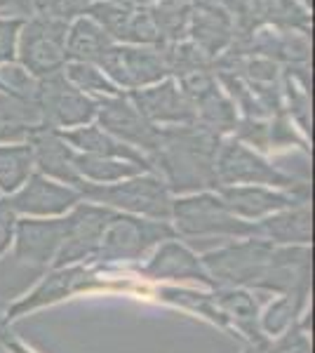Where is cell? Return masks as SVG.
I'll return each mask as SVG.
<instances>
[{
  "instance_id": "obj_1",
  "label": "cell",
  "mask_w": 315,
  "mask_h": 353,
  "mask_svg": "<svg viewBox=\"0 0 315 353\" xmlns=\"http://www.w3.org/2000/svg\"><path fill=\"white\" fill-rule=\"evenodd\" d=\"M223 137L212 134L200 125L163 128L158 149L148 156L153 172L167 184L170 193H203L219 189L216 151Z\"/></svg>"
},
{
  "instance_id": "obj_2",
  "label": "cell",
  "mask_w": 315,
  "mask_h": 353,
  "mask_svg": "<svg viewBox=\"0 0 315 353\" xmlns=\"http://www.w3.org/2000/svg\"><path fill=\"white\" fill-rule=\"evenodd\" d=\"M78 191L83 201L104 205L123 214L156 221H167L172 217V193L156 172H141L116 184L80 181Z\"/></svg>"
},
{
  "instance_id": "obj_3",
  "label": "cell",
  "mask_w": 315,
  "mask_h": 353,
  "mask_svg": "<svg viewBox=\"0 0 315 353\" xmlns=\"http://www.w3.org/2000/svg\"><path fill=\"white\" fill-rule=\"evenodd\" d=\"M174 233L181 236H221V238H252L254 224L236 217L216 193L203 191L172 201Z\"/></svg>"
},
{
  "instance_id": "obj_4",
  "label": "cell",
  "mask_w": 315,
  "mask_h": 353,
  "mask_svg": "<svg viewBox=\"0 0 315 353\" xmlns=\"http://www.w3.org/2000/svg\"><path fill=\"white\" fill-rule=\"evenodd\" d=\"M176 233L167 221L144 219L134 214H116L104 231L99 250L92 257L94 264H118V261H136L151 248L170 241Z\"/></svg>"
},
{
  "instance_id": "obj_5",
  "label": "cell",
  "mask_w": 315,
  "mask_h": 353,
  "mask_svg": "<svg viewBox=\"0 0 315 353\" xmlns=\"http://www.w3.org/2000/svg\"><path fill=\"white\" fill-rule=\"evenodd\" d=\"M66 21L43 14L26 17L17 38L19 64L38 81L61 73V68L66 66Z\"/></svg>"
},
{
  "instance_id": "obj_6",
  "label": "cell",
  "mask_w": 315,
  "mask_h": 353,
  "mask_svg": "<svg viewBox=\"0 0 315 353\" xmlns=\"http://www.w3.org/2000/svg\"><path fill=\"white\" fill-rule=\"evenodd\" d=\"M273 248L276 245L261 241V238H247V241L212 250V252L203 254L200 261H203L214 288H254L266 271Z\"/></svg>"
},
{
  "instance_id": "obj_7",
  "label": "cell",
  "mask_w": 315,
  "mask_h": 353,
  "mask_svg": "<svg viewBox=\"0 0 315 353\" xmlns=\"http://www.w3.org/2000/svg\"><path fill=\"white\" fill-rule=\"evenodd\" d=\"M216 181L221 186H271V189H294L301 184L296 176H292L276 165L263 161L256 151L245 146L238 139H221L216 151Z\"/></svg>"
},
{
  "instance_id": "obj_8",
  "label": "cell",
  "mask_w": 315,
  "mask_h": 353,
  "mask_svg": "<svg viewBox=\"0 0 315 353\" xmlns=\"http://www.w3.org/2000/svg\"><path fill=\"white\" fill-rule=\"evenodd\" d=\"M123 94L156 85L170 76L160 48L151 45H113L96 64Z\"/></svg>"
},
{
  "instance_id": "obj_9",
  "label": "cell",
  "mask_w": 315,
  "mask_h": 353,
  "mask_svg": "<svg viewBox=\"0 0 315 353\" xmlns=\"http://www.w3.org/2000/svg\"><path fill=\"white\" fill-rule=\"evenodd\" d=\"M36 106L40 111L43 128L52 130H73L80 125H90L96 118V99L80 92L76 85L64 78V73L40 78Z\"/></svg>"
},
{
  "instance_id": "obj_10",
  "label": "cell",
  "mask_w": 315,
  "mask_h": 353,
  "mask_svg": "<svg viewBox=\"0 0 315 353\" xmlns=\"http://www.w3.org/2000/svg\"><path fill=\"white\" fill-rule=\"evenodd\" d=\"M96 121L99 128L116 137L123 144L141 151L148 158L160 144L163 128L153 125L148 118L128 99V94L99 97L96 99Z\"/></svg>"
},
{
  "instance_id": "obj_11",
  "label": "cell",
  "mask_w": 315,
  "mask_h": 353,
  "mask_svg": "<svg viewBox=\"0 0 315 353\" xmlns=\"http://www.w3.org/2000/svg\"><path fill=\"white\" fill-rule=\"evenodd\" d=\"M116 214V210L104 208V205L80 201L68 214V231L54 257V269L76 266L80 261L92 259L96 250H99L104 231L108 229V224H111Z\"/></svg>"
},
{
  "instance_id": "obj_12",
  "label": "cell",
  "mask_w": 315,
  "mask_h": 353,
  "mask_svg": "<svg viewBox=\"0 0 315 353\" xmlns=\"http://www.w3.org/2000/svg\"><path fill=\"white\" fill-rule=\"evenodd\" d=\"M216 196L240 219H263L280 210L294 208L311 201V184L301 181L294 189H271V186H221Z\"/></svg>"
},
{
  "instance_id": "obj_13",
  "label": "cell",
  "mask_w": 315,
  "mask_h": 353,
  "mask_svg": "<svg viewBox=\"0 0 315 353\" xmlns=\"http://www.w3.org/2000/svg\"><path fill=\"white\" fill-rule=\"evenodd\" d=\"M313 281V254L308 245H283L273 248L263 276L256 281L254 290L287 294V292H311Z\"/></svg>"
},
{
  "instance_id": "obj_14",
  "label": "cell",
  "mask_w": 315,
  "mask_h": 353,
  "mask_svg": "<svg viewBox=\"0 0 315 353\" xmlns=\"http://www.w3.org/2000/svg\"><path fill=\"white\" fill-rule=\"evenodd\" d=\"M83 201L78 189L66 184H59L54 179L33 172L24 181L21 189H17L12 196L8 198L10 208L14 210V214H33V217H57L64 214L68 210H73Z\"/></svg>"
},
{
  "instance_id": "obj_15",
  "label": "cell",
  "mask_w": 315,
  "mask_h": 353,
  "mask_svg": "<svg viewBox=\"0 0 315 353\" xmlns=\"http://www.w3.org/2000/svg\"><path fill=\"white\" fill-rule=\"evenodd\" d=\"M128 99L136 106L153 125H165V128H176V125H193L196 123V111L188 101L184 90L174 78H165L156 85H148L141 90L128 92Z\"/></svg>"
},
{
  "instance_id": "obj_16",
  "label": "cell",
  "mask_w": 315,
  "mask_h": 353,
  "mask_svg": "<svg viewBox=\"0 0 315 353\" xmlns=\"http://www.w3.org/2000/svg\"><path fill=\"white\" fill-rule=\"evenodd\" d=\"M68 231L66 219H17L14 226V257L33 269L54 264L61 243Z\"/></svg>"
},
{
  "instance_id": "obj_17",
  "label": "cell",
  "mask_w": 315,
  "mask_h": 353,
  "mask_svg": "<svg viewBox=\"0 0 315 353\" xmlns=\"http://www.w3.org/2000/svg\"><path fill=\"white\" fill-rule=\"evenodd\" d=\"M92 285V271L83 264H76V266H61V269H54L50 276L43 278V283L33 290L31 294L21 297L19 301H14L12 306L5 309V325L10 321L19 316H26V313L36 311V309H43V306H50L54 301H61L71 294L80 292V290L90 288Z\"/></svg>"
},
{
  "instance_id": "obj_18",
  "label": "cell",
  "mask_w": 315,
  "mask_h": 353,
  "mask_svg": "<svg viewBox=\"0 0 315 353\" xmlns=\"http://www.w3.org/2000/svg\"><path fill=\"white\" fill-rule=\"evenodd\" d=\"M26 144L33 151V168L38 170V174L78 189L80 176L73 170V153L76 151L66 144L64 137L59 134V130L40 125L38 130H33L26 137Z\"/></svg>"
},
{
  "instance_id": "obj_19",
  "label": "cell",
  "mask_w": 315,
  "mask_h": 353,
  "mask_svg": "<svg viewBox=\"0 0 315 353\" xmlns=\"http://www.w3.org/2000/svg\"><path fill=\"white\" fill-rule=\"evenodd\" d=\"M188 33H191V43H196L205 54L214 59V54H219L236 41L233 14L214 0H198L191 8Z\"/></svg>"
},
{
  "instance_id": "obj_20",
  "label": "cell",
  "mask_w": 315,
  "mask_h": 353,
  "mask_svg": "<svg viewBox=\"0 0 315 353\" xmlns=\"http://www.w3.org/2000/svg\"><path fill=\"white\" fill-rule=\"evenodd\" d=\"M141 273H144L148 281H193L214 288L212 278L205 271L203 261L186 245H181L174 238L160 243L158 252L148 259V264L141 269Z\"/></svg>"
},
{
  "instance_id": "obj_21",
  "label": "cell",
  "mask_w": 315,
  "mask_h": 353,
  "mask_svg": "<svg viewBox=\"0 0 315 353\" xmlns=\"http://www.w3.org/2000/svg\"><path fill=\"white\" fill-rule=\"evenodd\" d=\"M252 238H261V241L276 245V248H283V245H308L313 241L311 201L263 217L259 224H254Z\"/></svg>"
},
{
  "instance_id": "obj_22",
  "label": "cell",
  "mask_w": 315,
  "mask_h": 353,
  "mask_svg": "<svg viewBox=\"0 0 315 353\" xmlns=\"http://www.w3.org/2000/svg\"><path fill=\"white\" fill-rule=\"evenodd\" d=\"M59 134L64 137L66 144L78 153H90V156H101V158H118V161L139 165L146 172H153V165L144 153L132 149V146L123 144L116 137L104 132L99 125H92V123L80 125V128H73V130H61Z\"/></svg>"
},
{
  "instance_id": "obj_23",
  "label": "cell",
  "mask_w": 315,
  "mask_h": 353,
  "mask_svg": "<svg viewBox=\"0 0 315 353\" xmlns=\"http://www.w3.org/2000/svg\"><path fill=\"white\" fill-rule=\"evenodd\" d=\"M212 299H214L216 309L223 313L228 325L236 327L238 332L250 341V346L266 349L268 339L259 327V304H256V299L252 297L247 290L216 288Z\"/></svg>"
},
{
  "instance_id": "obj_24",
  "label": "cell",
  "mask_w": 315,
  "mask_h": 353,
  "mask_svg": "<svg viewBox=\"0 0 315 353\" xmlns=\"http://www.w3.org/2000/svg\"><path fill=\"white\" fill-rule=\"evenodd\" d=\"M111 36L90 19L88 14L78 17L68 24L66 31V61H85V64H99L108 48H113Z\"/></svg>"
},
{
  "instance_id": "obj_25",
  "label": "cell",
  "mask_w": 315,
  "mask_h": 353,
  "mask_svg": "<svg viewBox=\"0 0 315 353\" xmlns=\"http://www.w3.org/2000/svg\"><path fill=\"white\" fill-rule=\"evenodd\" d=\"M191 104H193V111H196V125H200L203 130H210V132L216 137L233 132L240 121L233 101L228 99L226 92L219 88V81H216L214 88H210L207 92L196 97Z\"/></svg>"
},
{
  "instance_id": "obj_26",
  "label": "cell",
  "mask_w": 315,
  "mask_h": 353,
  "mask_svg": "<svg viewBox=\"0 0 315 353\" xmlns=\"http://www.w3.org/2000/svg\"><path fill=\"white\" fill-rule=\"evenodd\" d=\"M73 170L80 176V181H90V184H116V181L130 179L141 172L144 168L128 161H118V158H101L90 156V153H73Z\"/></svg>"
},
{
  "instance_id": "obj_27",
  "label": "cell",
  "mask_w": 315,
  "mask_h": 353,
  "mask_svg": "<svg viewBox=\"0 0 315 353\" xmlns=\"http://www.w3.org/2000/svg\"><path fill=\"white\" fill-rule=\"evenodd\" d=\"M33 151L28 144H0V191L14 193L33 174Z\"/></svg>"
},
{
  "instance_id": "obj_28",
  "label": "cell",
  "mask_w": 315,
  "mask_h": 353,
  "mask_svg": "<svg viewBox=\"0 0 315 353\" xmlns=\"http://www.w3.org/2000/svg\"><path fill=\"white\" fill-rule=\"evenodd\" d=\"M308 294L311 292L280 294V297L266 309V313L261 316V321H259L261 332L266 334V337L268 334H271V337H278V334H283L285 330H289L296 323V318L301 316V311L306 309Z\"/></svg>"
},
{
  "instance_id": "obj_29",
  "label": "cell",
  "mask_w": 315,
  "mask_h": 353,
  "mask_svg": "<svg viewBox=\"0 0 315 353\" xmlns=\"http://www.w3.org/2000/svg\"><path fill=\"white\" fill-rule=\"evenodd\" d=\"M61 73H64V78L68 83L76 85L80 92L94 97V99H99V97L123 94L116 85L108 81V78L104 76V71H101L96 64H85V61H66V66L61 68Z\"/></svg>"
},
{
  "instance_id": "obj_30",
  "label": "cell",
  "mask_w": 315,
  "mask_h": 353,
  "mask_svg": "<svg viewBox=\"0 0 315 353\" xmlns=\"http://www.w3.org/2000/svg\"><path fill=\"white\" fill-rule=\"evenodd\" d=\"M158 297L163 301H170V304H174V306H181V309L196 311L200 316L210 318V321L216 323V325L228 327L226 318H223V313L216 309L212 294L193 292V290H184V288H163V290H158Z\"/></svg>"
},
{
  "instance_id": "obj_31",
  "label": "cell",
  "mask_w": 315,
  "mask_h": 353,
  "mask_svg": "<svg viewBox=\"0 0 315 353\" xmlns=\"http://www.w3.org/2000/svg\"><path fill=\"white\" fill-rule=\"evenodd\" d=\"M0 90L14 97H24V99L36 101L38 78H33L19 61H10V64L0 66Z\"/></svg>"
},
{
  "instance_id": "obj_32",
  "label": "cell",
  "mask_w": 315,
  "mask_h": 353,
  "mask_svg": "<svg viewBox=\"0 0 315 353\" xmlns=\"http://www.w3.org/2000/svg\"><path fill=\"white\" fill-rule=\"evenodd\" d=\"M263 353H313L311 346V318L303 323H294L289 330L278 334L273 344H266Z\"/></svg>"
},
{
  "instance_id": "obj_33",
  "label": "cell",
  "mask_w": 315,
  "mask_h": 353,
  "mask_svg": "<svg viewBox=\"0 0 315 353\" xmlns=\"http://www.w3.org/2000/svg\"><path fill=\"white\" fill-rule=\"evenodd\" d=\"M92 0H33V14H43L50 19H59L71 24L73 19L83 17Z\"/></svg>"
},
{
  "instance_id": "obj_34",
  "label": "cell",
  "mask_w": 315,
  "mask_h": 353,
  "mask_svg": "<svg viewBox=\"0 0 315 353\" xmlns=\"http://www.w3.org/2000/svg\"><path fill=\"white\" fill-rule=\"evenodd\" d=\"M233 139L243 141L245 146H254L259 151L271 149V139H268V123L256 121V118H240L236 130H233Z\"/></svg>"
},
{
  "instance_id": "obj_35",
  "label": "cell",
  "mask_w": 315,
  "mask_h": 353,
  "mask_svg": "<svg viewBox=\"0 0 315 353\" xmlns=\"http://www.w3.org/2000/svg\"><path fill=\"white\" fill-rule=\"evenodd\" d=\"M21 17H0V66L17 59V38H19Z\"/></svg>"
},
{
  "instance_id": "obj_36",
  "label": "cell",
  "mask_w": 315,
  "mask_h": 353,
  "mask_svg": "<svg viewBox=\"0 0 315 353\" xmlns=\"http://www.w3.org/2000/svg\"><path fill=\"white\" fill-rule=\"evenodd\" d=\"M14 226H17V214L10 208L8 198H3L0 201V254H5V250L14 241Z\"/></svg>"
},
{
  "instance_id": "obj_37",
  "label": "cell",
  "mask_w": 315,
  "mask_h": 353,
  "mask_svg": "<svg viewBox=\"0 0 315 353\" xmlns=\"http://www.w3.org/2000/svg\"><path fill=\"white\" fill-rule=\"evenodd\" d=\"M3 12H12L26 19L33 14V0H0V14Z\"/></svg>"
},
{
  "instance_id": "obj_38",
  "label": "cell",
  "mask_w": 315,
  "mask_h": 353,
  "mask_svg": "<svg viewBox=\"0 0 315 353\" xmlns=\"http://www.w3.org/2000/svg\"><path fill=\"white\" fill-rule=\"evenodd\" d=\"M0 339H3V344L8 346L12 353H31L28 349H24V346L19 344V341H14V339H10V337H5V334H0Z\"/></svg>"
},
{
  "instance_id": "obj_39",
  "label": "cell",
  "mask_w": 315,
  "mask_h": 353,
  "mask_svg": "<svg viewBox=\"0 0 315 353\" xmlns=\"http://www.w3.org/2000/svg\"><path fill=\"white\" fill-rule=\"evenodd\" d=\"M3 330H5V306H3V301H0V334H5Z\"/></svg>"
},
{
  "instance_id": "obj_40",
  "label": "cell",
  "mask_w": 315,
  "mask_h": 353,
  "mask_svg": "<svg viewBox=\"0 0 315 353\" xmlns=\"http://www.w3.org/2000/svg\"><path fill=\"white\" fill-rule=\"evenodd\" d=\"M245 353H263V349H256V346H247Z\"/></svg>"
}]
</instances>
